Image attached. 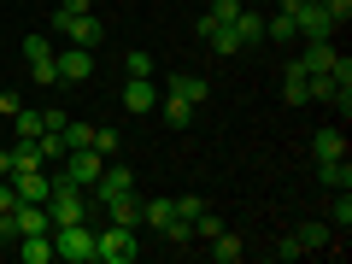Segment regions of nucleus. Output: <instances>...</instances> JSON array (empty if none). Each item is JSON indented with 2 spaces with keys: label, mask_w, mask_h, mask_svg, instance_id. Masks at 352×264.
Masks as SVG:
<instances>
[{
  "label": "nucleus",
  "mask_w": 352,
  "mask_h": 264,
  "mask_svg": "<svg viewBox=\"0 0 352 264\" xmlns=\"http://www.w3.org/2000/svg\"><path fill=\"white\" fill-rule=\"evenodd\" d=\"M335 18L323 12V6H300V41H335Z\"/></svg>",
  "instance_id": "obj_7"
},
{
  "label": "nucleus",
  "mask_w": 352,
  "mask_h": 264,
  "mask_svg": "<svg viewBox=\"0 0 352 264\" xmlns=\"http://www.w3.org/2000/svg\"><path fill=\"white\" fill-rule=\"evenodd\" d=\"M18 258H24V264H53V229H47V235H18Z\"/></svg>",
  "instance_id": "obj_13"
},
{
  "label": "nucleus",
  "mask_w": 352,
  "mask_h": 264,
  "mask_svg": "<svg viewBox=\"0 0 352 264\" xmlns=\"http://www.w3.org/2000/svg\"><path fill=\"white\" fill-rule=\"evenodd\" d=\"M141 258V229L129 223H94V264H135Z\"/></svg>",
  "instance_id": "obj_1"
},
{
  "label": "nucleus",
  "mask_w": 352,
  "mask_h": 264,
  "mask_svg": "<svg viewBox=\"0 0 352 264\" xmlns=\"http://www.w3.org/2000/svg\"><path fill=\"white\" fill-rule=\"evenodd\" d=\"M323 12L335 18V24H346V18H352V0H323Z\"/></svg>",
  "instance_id": "obj_36"
},
{
  "label": "nucleus",
  "mask_w": 352,
  "mask_h": 264,
  "mask_svg": "<svg viewBox=\"0 0 352 264\" xmlns=\"http://www.w3.org/2000/svg\"><path fill=\"white\" fill-rule=\"evenodd\" d=\"M159 112H164V124H170V129H188V124H194V106H188V100H176V94H164Z\"/></svg>",
  "instance_id": "obj_23"
},
{
  "label": "nucleus",
  "mask_w": 352,
  "mask_h": 264,
  "mask_svg": "<svg viewBox=\"0 0 352 264\" xmlns=\"http://www.w3.org/2000/svg\"><path fill=\"white\" fill-rule=\"evenodd\" d=\"M24 59H53V36H24Z\"/></svg>",
  "instance_id": "obj_30"
},
{
  "label": "nucleus",
  "mask_w": 352,
  "mask_h": 264,
  "mask_svg": "<svg viewBox=\"0 0 352 264\" xmlns=\"http://www.w3.org/2000/svg\"><path fill=\"white\" fill-rule=\"evenodd\" d=\"M164 94H176V100H188V106H206V94H212V88H206V76H194V71H176Z\"/></svg>",
  "instance_id": "obj_11"
},
{
  "label": "nucleus",
  "mask_w": 352,
  "mask_h": 264,
  "mask_svg": "<svg viewBox=\"0 0 352 264\" xmlns=\"http://www.w3.org/2000/svg\"><path fill=\"white\" fill-rule=\"evenodd\" d=\"M264 41H300V0H282L276 12L264 18Z\"/></svg>",
  "instance_id": "obj_5"
},
{
  "label": "nucleus",
  "mask_w": 352,
  "mask_h": 264,
  "mask_svg": "<svg viewBox=\"0 0 352 264\" xmlns=\"http://www.w3.org/2000/svg\"><path fill=\"white\" fill-rule=\"evenodd\" d=\"M0 247H18V217L0 212Z\"/></svg>",
  "instance_id": "obj_35"
},
{
  "label": "nucleus",
  "mask_w": 352,
  "mask_h": 264,
  "mask_svg": "<svg viewBox=\"0 0 352 264\" xmlns=\"http://www.w3.org/2000/svg\"><path fill=\"white\" fill-rule=\"evenodd\" d=\"M12 129H18V141H36L41 129H47V112H36V106H18V112H12Z\"/></svg>",
  "instance_id": "obj_18"
},
{
  "label": "nucleus",
  "mask_w": 352,
  "mask_h": 264,
  "mask_svg": "<svg viewBox=\"0 0 352 264\" xmlns=\"http://www.w3.org/2000/svg\"><path fill=\"white\" fill-rule=\"evenodd\" d=\"M0 212H18V194H12V176H0Z\"/></svg>",
  "instance_id": "obj_37"
},
{
  "label": "nucleus",
  "mask_w": 352,
  "mask_h": 264,
  "mask_svg": "<svg viewBox=\"0 0 352 264\" xmlns=\"http://www.w3.org/2000/svg\"><path fill=\"white\" fill-rule=\"evenodd\" d=\"M206 252H212L217 264H241V258H247V241H241L235 229H217V235L206 241Z\"/></svg>",
  "instance_id": "obj_10"
},
{
  "label": "nucleus",
  "mask_w": 352,
  "mask_h": 264,
  "mask_svg": "<svg viewBox=\"0 0 352 264\" xmlns=\"http://www.w3.org/2000/svg\"><path fill=\"white\" fill-rule=\"evenodd\" d=\"M282 94H288V106H311V71H305L300 59H288V76H282Z\"/></svg>",
  "instance_id": "obj_9"
},
{
  "label": "nucleus",
  "mask_w": 352,
  "mask_h": 264,
  "mask_svg": "<svg viewBox=\"0 0 352 264\" xmlns=\"http://www.w3.org/2000/svg\"><path fill=\"white\" fill-rule=\"evenodd\" d=\"M88 6H94V0H59V12H53L47 30H53V36H65V24H71V18H82Z\"/></svg>",
  "instance_id": "obj_25"
},
{
  "label": "nucleus",
  "mask_w": 352,
  "mask_h": 264,
  "mask_svg": "<svg viewBox=\"0 0 352 264\" xmlns=\"http://www.w3.org/2000/svg\"><path fill=\"white\" fill-rule=\"evenodd\" d=\"M65 41H76V47H88V53H94V47L106 41V24H100L94 12H82V18H71V24H65Z\"/></svg>",
  "instance_id": "obj_8"
},
{
  "label": "nucleus",
  "mask_w": 352,
  "mask_h": 264,
  "mask_svg": "<svg viewBox=\"0 0 352 264\" xmlns=\"http://www.w3.org/2000/svg\"><path fill=\"white\" fill-rule=\"evenodd\" d=\"M300 65L305 71H329V65H335V41H305V53H300Z\"/></svg>",
  "instance_id": "obj_21"
},
{
  "label": "nucleus",
  "mask_w": 352,
  "mask_h": 264,
  "mask_svg": "<svg viewBox=\"0 0 352 264\" xmlns=\"http://www.w3.org/2000/svg\"><path fill=\"white\" fill-rule=\"evenodd\" d=\"M12 194H18V206H24V200L47 206V194H53V164H36V170H18V176H12Z\"/></svg>",
  "instance_id": "obj_4"
},
{
  "label": "nucleus",
  "mask_w": 352,
  "mask_h": 264,
  "mask_svg": "<svg viewBox=\"0 0 352 264\" xmlns=\"http://www.w3.org/2000/svg\"><path fill=\"white\" fill-rule=\"evenodd\" d=\"M30 76H36L41 88H59V65H53V59H36V65H30Z\"/></svg>",
  "instance_id": "obj_31"
},
{
  "label": "nucleus",
  "mask_w": 352,
  "mask_h": 264,
  "mask_svg": "<svg viewBox=\"0 0 352 264\" xmlns=\"http://www.w3.org/2000/svg\"><path fill=\"white\" fill-rule=\"evenodd\" d=\"M88 194H94V206H106V200H124V194H135V176H129V164H112V159H106Z\"/></svg>",
  "instance_id": "obj_3"
},
{
  "label": "nucleus",
  "mask_w": 352,
  "mask_h": 264,
  "mask_svg": "<svg viewBox=\"0 0 352 264\" xmlns=\"http://www.w3.org/2000/svg\"><path fill=\"white\" fill-rule=\"evenodd\" d=\"M53 65H59V82H88V76H94V53L88 47H65V53H53Z\"/></svg>",
  "instance_id": "obj_6"
},
{
  "label": "nucleus",
  "mask_w": 352,
  "mask_h": 264,
  "mask_svg": "<svg viewBox=\"0 0 352 264\" xmlns=\"http://www.w3.org/2000/svg\"><path fill=\"white\" fill-rule=\"evenodd\" d=\"M170 217H176V206H170V200H141V229H153V235H159Z\"/></svg>",
  "instance_id": "obj_22"
},
{
  "label": "nucleus",
  "mask_w": 352,
  "mask_h": 264,
  "mask_svg": "<svg viewBox=\"0 0 352 264\" xmlns=\"http://www.w3.org/2000/svg\"><path fill=\"white\" fill-rule=\"evenodd\" d=\"M59 135H65V153H71V147H88V141H94V124H76V118H65Z\"/></svg>",
  "instance_id": "obj_26"
},
{
  "label": "nucleus",
  "mask_w": 352,
  "mask_h": 264,
  "mask_svg": "<svg viewBox=\"0 0 352 264\" xmlns=\"http://www.w3.org/2000/svg\"><path fill=\"white\" fill-rule=\"evenodd\" d=\"M300 6H323V0H300Z\"/></svg>",
  "instance_id": "obj_39"
},
{
  "label": "nucleus",
  "mask_w": 352,
  "mask_h": 264,
  "mask_svg": "<svg viewBox=\"0 0 352 264\" xmlns=\"http://www.w3.org/2000/svg\"><path fill=\"white\" fill-rule=\"evenodd\" d=\"M241 12H247L241 0H212V6H206V18H212V24H235Z\"/></svg>",
  "instance_id": "obj_28"
},
{
  "label": "nucleus",
  "mask_w": 352,
  "mask_h": 264,
  "mask_svg": "<svg viewBox=\"0 0 352 264\" xmlns=\"http://www.w3.org/2000/svg\"><path fill=\"white\" fill-rule=\"evenodd\" d=\"M118 141H124V135H118L112 124H94V141H88V147L100 153V159H112V153H118Z\"/></svg>",
  "instance_id": "obj_27"
},
{
  "label": "nucleus",
  "mask_w": 352,
  "mask_h": 264,
  "mask_svg": "<svg viewBox=\"0 0 352 264\" xmlns=\"http://www.w3.org/2000/svg\"><path fill=\"white\" fill-rule=\"evenodd\" d=\"M18 106H24V100H18V94H6V88H0V118H12Z\"/></svg>",
  "instance_id": "obj_38"
},
{
  "label": "nucleus",
  "mask_w": 352,
  "mask_h": 264,
  "mask_svg": "<svg viewBox=\"0 0 352 264\" xmlns=\"http://www.w3.org/2000/svg\"><path fill=\"white\" fill-rule=\"evenodd\" d=\"M288 241H294L300 252H317V247H335V229H329V223H300Z\"/></svg>",
  "instance_id": "obj_16"
},
{
  "label": "nucleus",
  "mask_w": 352,
  "mask_h": 264,
  "mask_svg": "<svg viewBox=\"0 0 352 264\" xmlns=\"http://www.w3.org/2000/svg\"><path fill=\"white\" fill-rule=\"evenodd\" d=\"M53 258L94 264V223H59V229H53Z\"/></svg>",
  "instance_id": "obj_2"
},
{
  "label": "nucleus",
  "mask_w": 352,
  "mask_h": 264,
  "mask_svg": "<svg viewBox=\"0 0 352 264\" xmlns=\"http://www.w3.org/2000/svg\"><path fill=\"white\" fill-rule=\"evenodd\" d=\"M329 229H335V235L352 229V188H335V200H329Z\"/></svg>",
  "instance_id": "obj_20"
},
{
  "label": "nucleus",
  "mask_w": 352,
  "mask_h": 264,
  "mask_svg": "<svg viewBox=\"0 0 352 264\" xmlns=\"http://www.w3.org/2000/svg\"><path fill=\"white\" fill-rule=\"evenodd\" d=\"M217 229H223V217H217V212H206V206H200V212H194V241H212Z\"/></svg>",
  "instance_id": "obj_29"
},
{
  "label": "nucleus",
  "mask_w": 352,
  "mask_h": 264,
  "mask_svg": "<svg viewBox=\"0 0 352 264\" xmlns=\"http://www.w3.org/2000/svg\"><path fill=\"white\" fill-rule=\"evenodd\" d=\"M18 235H47V229H53V217H47V206H36V200H24V206H18Z\"/></svg>",
  "instance_id": "obj_14"
},
{
  "label": "nucleus",
  "mask_w": 352,
  "mask_h": 264,
  "mask_svg": "<svg viewBox=\"0 0 352 264\" xmlns=\"http://www.w3.org/2000/svg\"><path fill=\"white\" fill-rule=\"evenodd\" d=\"M229 30L241 36V47H252V41H264V12H241Z\"/></svg>",
  "instance_id": "obj_24"
},
{
  "label": "nucleus",
  "mask_w": 352,
  "mask_h": 264,
  "mask_svg": "<svg viewBox=\"0 0 352 264\" xmlns=\"http://www.w3.org/2000/svg\"><path fill=\"white\" fill-rule=\"evenodd\" d=\"M170 206H176V217H188V223H194V212H200V206H206V200H200V194H176V200H170Z\"/></svg>",
  "instance_id": "obj_34"
},
{
  "label": "nucleus",
  "mask_w": 352,
  "mask_h": 264,
  "mask_svg": "<svg viewBox=\"0 0 352 264\" xmlns=\"http://www.w3.org/2000/svg\"><path fill=\"white\" fill-rule=\"evenodd\" d=\"M317 182H323L329 194H335V188H352V164H346V159H317Z\"/></svg>",
  "instance_id": "obj_17"
},
{
  "label": "nucleus",
  "mask_w": 352,
  "mask_h": 264,
  "mask_svg": "<svg viewBox=\"0 0 352 264\" xmlns=\"http://www.w3.org/2000/svg\"><path fill=\"white\" fill-rule=\"evenodd\" d=\"M311 159H346V135H340L335 124H323L311 135Z\"/></svg>",
  "instance_id": "obj_15"
},
{
  "label": "nucleus",
  "mask_w": 352,
  "mask_h": 264,
  "mask_svg": "<svg viewBox=\"0 0 352 264\" xmlns=\"http://www.w3.org/2000/svg\"><path fill=\"white\" fill-rule=\"evenodd\" d=\"M124 76H153V53H124Z\"/></svg>",
  "instance_id": "obj_32"
},
{
  "label": "nucleus",
  "mask_w": 352,
  "mask_h": 264,
  "mask_svg": "<svg viewBox=\"0 0 352 264\" xmlns=\"http://www.w3.org/2000/svg\"><path fill=\"white\" fill-rule=\"evenodd\" d=\"M106 217H112V223H129V229H141V194H124V200H106Z\"/></svg>",
  "instance_id": "obj_19"
},
{
  "label": "nucleus",
  "mask_w": 352,
  "mask_h": 264,
  "mask_svg": "<svg viewBox=\"0 0 352 264\" xmlns=\"http://www.w3.org/2000/svg\"><path fill=\"white\" fill-rule=\"evenodd\" d=\"M311 100L335 106V82H329V71H317V76H311Z\"/></svg>",
  "instance_id": "obj_33"
},
{
  "label": "nucleus",
  "mask_w": 352,
  "mask_h": 264,
  "mask_svg": "<svg viewBox=\"0 0 352 264\" xmlns=\"http://www.w3.org/2000/svg\"><path fill=\"white\" fill-rule=\"evenodd\" d=\"M124 106H129V112H153V106H159L153 76H124Z\"/></svg>",
  "instance_id": "obj_12"
}]
</instances>
